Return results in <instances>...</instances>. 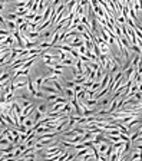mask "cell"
Masks as SVG:
<instances>
[{"mask_svg": "<svg viewBox=\"0 0 142 161\" xmlns=\"http://www.w3.org/2000/svg\"><path fill=\"white\" fill-rule=\"evenodd\" d=\"M83 105L86 109H96V107H98V99H86L83 102Z\"/></svg>", "mask_w": 142, "mask_h": 161, "instance_id": "cell-3", "label": "cell"}, {"mask_svg": "<svg viewBox=\"0 0 142 161\" xmlns=\"http://www.w3.org/2000/svg\"><path fill=\"white\" fill-rule=\"evenodd\" d=\"M63 95H65V98H66L67 101H71V99L76 98V96H75V91H73V89H69V88H65Z\"/></svg>", "mask_w": 142, "mask_h": 161, "instance_id": "cell-6", "label": "cell"}, {"mask_svg": "<svg viewBox=\"0 0 142 161\" xmlns=\"http://www.w3.org/2000/svg\"><path fill=\"white\" fill-rule=\"evenodd\" d=\"M36 87H34V83H33V81L29 78V81H27V87H26V92L29 94L30 96H34V94H36Z\"/></svg>", "mask_w": 142, "mask_h": 161, "instance_id": "cell-1", "label": "cell"}, {"mask_svg": "<svg viewBox=\"0 0 142 161\" xmlns=\"http://www.w3.org/2000/svg\"><path fill=\"white\" fill-rule=\"evenodd\" d=\"M138 132H139V137L142 138V128H139V129H138ZM139 137H138V138H139Z\"/></svg>", "mask_w": 142, "mask_h": 161, "instance_id": "cell-14", "label": "cell"}, {"mask_svg": "<svg viewBox=\"0 0 142 161\" xmlns=\"http://www.w3.org/2000/svg\"><path fill=\"white\" fill-rule=\"evenodd\" d=\"M75 161H83V160H75Z\"/></svg>", "mask_w": 142, "mask_h": 161, "instance_id": "cell-16", "label": "cell"}, {"mask_svg": "<svg viewBox=\"0 0 142 161\" xmlns=\"http://www.w3.org/2000/svg\"><path fill=\"white\" fill-rule=\"evenodd\" d=\"M58 98H59V94H47V95H46V99L49 101V102H52V104H53ZM52 104H50V105H52Z\"/></svg>", "mask_w": 142, "mask_h": 161, "instance_id": "cell-9", "label": "cell"}, {"mask_svg": "<svg viewBox=\"0 0 142 161\" xmlns=\"http://www.w3.org/2000/svg\"><path fill=\"white\" fill-rule=\"evenodd\" d=\"M6 6H7V4H4L0 2V15H3L4 12H7V10H6Z\"/></svg>", "mask_w": 142, "mask_h": 161, "instance_id": "cell-13", "label": "cell"}, {"mask_svg": "<svg viewBox=\"0 0 142 161\" xmlns=\"http://www.w3.org/2000/svg\"><path fill=\"white\" fill-rule=\"evenodd\" d=\"M75 63H76V61L73 58H71V56H67L66 59H63V61H60V65L63 66V68H66V66H75Z\"/></svg>", "mask_w": 142, "mask_h": 161, "instance_id": "cell-5", "label": "cell"}, {"mask_svg": "<svg viewBox=\"0 0 142 161\" xmlns=\"http://www.w3.org/2000/svg\"><path fill=\"white\" fill-rule=\"evenodd\" d=\"M76 85H75V82H73V79L72 81H65V88H69V89H73Z\"/></svg>", "mask_w": 142, "mask_h": 161, "instance_id": "cell-12", "label": "cell"}, {"mask_svg": "<svg viewBox=\"0 0 142 161\" xmlns=\"http://www.w3.org/2000/svg\"><path fill=\"white\" fill-rule=\"evenodd\" d=\"M9 145H12L10 144V142H9V140L7 138H6V137H3V138H2V140H0V147H2V148H7Z\"/></svg>", "mask_w": 142, "mask_h": 161, "instance_id": "cell-10", "label": "cell"}, {"mask_svg": "<svg viewBox=\"0 0 142 161\" xmlns=\"http://www.w3.org/2000/svg\"><path fill=\"white\" fill-rule=\"evenodd\" d=\"M43 82H45V76H39V78L33 79V83H34V87H36V89H38V91L42 88Z\"/></svg>", "mask_w": 142, "mask_h": 161, "instance_id": "cell-7", "label": "cell"}, {"mask_svg": "<svg viewBox=\"0 0 142 161\" xmlns=\"http://www.w3.org/2000/svg\"><path fill=\"white\" fill-rule=\"evenodd\" d=\"M3 131H4V129L2 128V127H0V134H2V132H3Z\"/></svg>", "mask_w": 142, "mask_h": 161, "instance_id": "cell-15", "label": "cell"}, {"mask_svg": "<svg viewBox=\"0 0 142 161\" xmlns=\"http://www.w3.org/2000/svg\"><path fill=\"white\" fill-rule=\"evenodd\" d=\"M109 104H111V99H109V98H100V99H98V107H100V109H108Z\"/></svg>", "mask_w": 142, "mask_h": 161, "instance_id": "cell-4", "label": "cell"}, {"mask_svg": "<svg viewBox=\"0 0 142 161\" xmlns=\"http://www.w3.org/2000/svg\"><path fill=\"white\" fill-rule=\"evenodd\" d=\"M36 111H38L39 114H42V115H47V112H49V105H47V104H45V102L38 104Z\"/></svg>", "mask_w": 142, "mask_h": 161, "instance_id": "cell-2", "label": "cell"}, {"mask_svg": "<svg viewBox=\"0 0 142 161\" xmlns=\"http://www.w3.org/2000/svg\"><path fill=\"white\" fill-rule=\"evenodd\" d=\"M91 91H93L95 94H96V92H99V91H100V82H99V81H95V82H93L92 88H91Z\"/></svg>", "mask_w": 142, "mask_h": 161, "instance_id": "cell-11", "label": "cell"}, {"mask_svg": "<svg viewBox=\"0 0 142 161\" xmlns=\"http://www.w3.org/2000/svg\"><path fill=\"white\" fill-rule=\"evenodd\" d=\"M73 82H75V85H83L86 82V78H85L83 75H79V76H75L73 78Z\"/></svg>", "mask_w": 142, "mask_h": 161, "instance_id": "cell-8", "label": "cell"}]
</instances>
